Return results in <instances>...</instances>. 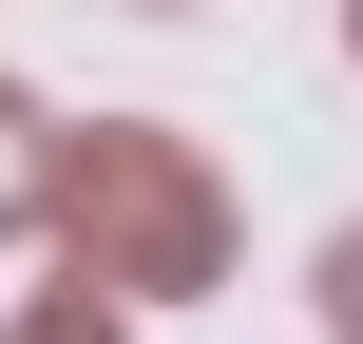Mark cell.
Masks as SVG:
<instances>
[{
    "instance_id": "1",
    "label": "cell",
    "mask_w": 363,
    "mask_h": 344,
    "mask_svg": "<svg viewBox=\"0 0 363 344\" xmlns=\"http://www.w3.org/2000/svg\"><path fill=\"white\" fill-rule=\"evenodd\" d=\"M38 211H57V249H77L115 306H134V287H211V268H230V211H211V172H191L172 134H77Z\"/></svg>"
},
{
    "instance_id": "3",
    "label": "cell",
    "mask_w": 363,
    "mask_h": 344,
    "mask_svg": "<svg viewBox=\"0 0 363 344\" xmlns=\"http://www.w3.org/2000/svg\"><path fill=\"white\" fill-rule=\"evenodd\" d=\"M325 306H345V344H363V230H345V268H325Z\"/></svg>"
},
{
    "instance_id": "2",
    "label": "cell",
    "mask_w": 363,
    "mask_h": 344,
    "mask_svg": "<svg viewBox=\"0 0 363 344\" xmlns=\"http://www.w3.org/2000/svg\"><path fill=\"white\" fill-rule=\"evenodd\" d=\"M0 344H115V287L77 268V287H38V306H19V326H0Z\"/></svg>"
}]
</instances>
